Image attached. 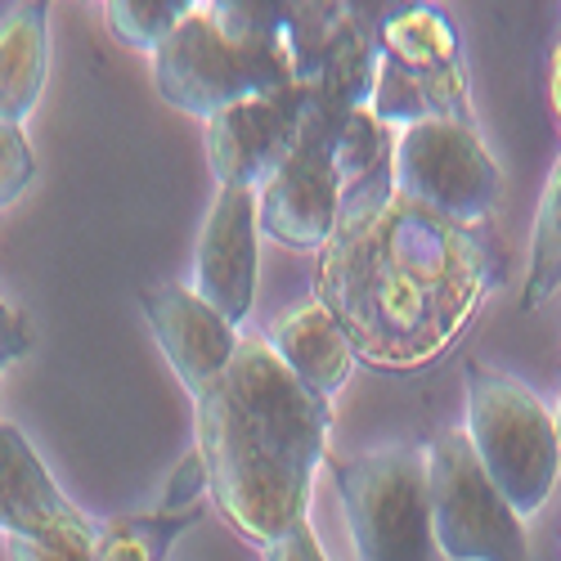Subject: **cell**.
<instances>
[{"mask_svg":"<svg viewBox=\"0 0 561 561\" xmlns=\"http://www.w3.org/2000/svg\"><path fill=\"white\" fill-rule=\"evenodd\" d=\"M499 288V256L477 229L396 194L391 158L342 190L333 239L319 248V301L355 359L382 373L436 364Z\"/></svg>","mask_w":561,"mask_h":561,"instance_id":"obj_1","label":"cell"},{"mask_svg":"<svg viewBox=\"0 0 561 561\" xmlns=\"http://www.w3.org/2000/svg\"><path fill=\"white\" fill-rule=\"evenodd\" d=\"M329 400L265 337H239L229 373L194 400L216 512L256 548L306 522L310 477L329 454Z\"/></svg>","mask_w":561,"mask_h":561,"instance_id":"obj_2","label":"cell"},{"mask_svg":"<svg viewBox=\"0 0 561 561\" xmlns=\"http://www.w3.org/2000/svg\"><path fill=\"white\" fill-rule=\"evenodd\" d=\"M467 387V440H472L485 477L526 522L548 503L561 467V440L552 409L512 373L485 368L481 359L462 364Z\"/></svg>","mask_w":561,"mask_h":561,"instance_id":"obj_3","label":"cell"},{"mask_svg":"<svg viewBox=\"0 0 561 561\" xmlns=\"http://www.w3.org/2000/svg\"><path fill=\"white\" fill-rule=\"evenodd\" d=\"M333 485L359 561H436L427 449H378L333 462Z\"/></svg>","mask_w":561,"mask_h":561,"instance_id":"obj_4","label":"cell"},{"mask_svg":"<svg viewBox=\"0 0 561 561\" xmlns=\"http://www.w3.org/2000/svg\"><path fill=\"white\" fill-rule=\"evenodd\" d=\"M427 490L432 530L449 561H530L526 526L485 477L467 432L445 427L427 445Z\"/></svg>","mask_w":561,"mask_h":561,"instance_id":"obj_5","label":"cell"},{"mask_svg":"<svg viewBox=\"0 0 561 561\" xmlns=\"http://www.w3.org/2000/svg\"><path fill=\"white\" fill-rule=\"evenodd\" d=\"M396 194L449 225L477 229L503 194V171L477 126L417 122L400 130L391 153Z\"/></svg>","mask_w":561,"mask_h":561,"instance_id":"obj_6","label":"cell"},{"mask_svg":"<svg viewBox=\"0 0 561 561\" xmlns=\"http://www.w3.org/2000/svg\"><path fill=\"white\" fill-rule=\"evenodd\" d=\"M351 113H337L319 100V90L306 85V130L297 153L284 162L265 190L256 194V225L274 243L319 252L333 239L342 211V171H337V135Z\"/></svg>","mask_w":561,"mask_h":561,"instance_id":"obj_7","label":"cell"},{"mask_svg":"<svg viewBox=\"0 0 561 561\" xmlns=\"http://www.w3.org/2000/svg\"><path fill=\"white\" fill-rule=\"evenodd\" d=\"M306 130V85L229 104L207 122V153L220 190L261 194L297 153Z\"/></svg>","mask_w":561,"mask_h":561,"instance_id":"obj_8","label":"cell"},{"mask_svg":"<svg viewBox=\"0 0 561 561\" xmlns=\"http://www.w3.org/2000/svg\"><path fill=\"white\" fill-rule=\"evenodd\" d=\"M256 194L220 190L194 256V297H203L229 329L252 314L256 301Z\"/></svg>","mask_w":561,"mask_h":561,"instance_id":"obj_9","label":"cell"},{"mask_svg":"<svg viewBox=\"0 0 561 561\" xmlns=\"http://www.w3.org/2000/svg\"><path fill=\"white\" fill-rule=\"evenodd\" d=\"M139 306H145L149 329H153L158 346L167 351L175 378L184 382V391H190V400L211 391L229 373V359L239 351V329H229L203 297H194V288L149 284Z\"/></svg>","mask_w":561,"mask_h":561,"instance_id":"obj_10","label":"cell"},{"mask_svg":"<svg viewBox=\"0 0 561 561\" xmlns=\"http://www.w3.org/2000/svg\"><path fill=\"white\" fill-rule=\"evenodd\" d=\"M81 522V512L41 467L32 440L0 423V530L5 535H45Z\"/></svg>","mask_w":561,"mask_h":561,"instance_id":"obj_11","label":"cell"},{"mask_svg":"<svg viewBox=\"0 0 561 561\" xmlns=\"http://www.w3.org/2000/svg\"><path fill=\"white\" fill-rule=\"evenodd\" d=\"M265 342L323 400H329L337 387H346V378L355 373V346L346 342L342 323L329 314V306H323L319 297L293 306L284 319H274Z\"/></svg>","mask_w":561,"mask_h":561,"instance_id":"obj_12","label":"cell"},{"mask_svg":"<svg viewBox=\"0 0 561 561\" xmlns=\"http://www.w3.org/2000/svg\"><path fill=\"white\" fill-rule=\"evenodd\" d=\"M373 85H378V32L355 10L329 5L319 68H314L319 100L337 113H355V108L373 104Z\"/></svg>","mask_w":561,"mask_h":561,"instance_id":"obj_13","label":"cell"},{"mask_svg":"<svg viewBox=\"0 0 561 561\" xmlns=\"http://www.w3.org/2000/svg\"><path fill=\"white\" fill-rule=\"evenodd\" d=\"M50 5H10L0 14V122L19 126L45 90L50 68V41H45V14Z\"/></svg>","mask_w":561,"mask_h":561,"instance_id":"obj_14","label":"cell"},{"mask_svg":"<svg viewBox=\"0 0 561 561\" xmlns=\"http://www.w3.org/2000/svg\"><path fill=\"white\" fill-rule=\"evenodd\" d=\"M561 293V158L548 171L543 198L535 211V239H530V265H526V310H539L548 297Z\"/></svg>","mask_w":561,"mask_h":561,"instance_id":"obj_15","label":"cell"},{"mask_svg":"<svg viewBox=\"0 0 561 561\" xmlns=\"http://www.w3.org/2000/svg\"><path fill=\"white\" fill-rule=\"evenodd\" d=\"M203 512H149V517H126L100 530V561H162L175 539L198 526Z\"/></svg>","mask_w":561,"mask_h":561,"instance_id":"obj_16","label":"cell"},{"mask_svg":"<svg viewBox=\"0 0 561 561\" xmlns=\"http://www.w3.org/2000/svg\"><path fill=\"white\" fill-rule=\"evenodd\" d=\"M190 14H194V0H108L104 5L108 32L145 55H158Z\"/></svg>","mask_w":561,"mask_h":561,"instance_id":"obj_17","label":"cell"},{"mask_svg":"<svg viewBox=\"0 0 561 561\" xmlns=\"http://www.w3.org/2000/svg\"><path fill=\"white\" fill-rule=\"evenodd\" d=\"M391 153H396L391 126H382L378 117H373V108H355L342 122V135H337V171H342V184L364 180L373 167H382Z\"/></svg>","mask_w":561,"mask_h":561,"instance_id":"obj_18","label":"cell"},{"mask_svg":"<svg viewBox=\"0 0 561 561\" xmlns=\"http://www.w3.org/2000/svg\"><path fill=\"white\" fill-rule=\"evenodd\" d=\"M10 561H100V530L85 517L45 535H5Z\"/></svg>","mask_w":561,"mask_h":561,"instance_id":"obj_19","label":"cell"},{"mask_svg":"<svg viewBox=\"0 0 561 561\" xmlns=\"http://www.w3.org/2000/svg\"><path fill=\"white\" fill-rule=\"evenodd\" d=\"M36 175V158L23 126L0 122V207H10L14 198H23V190Z\"/></svg>","mask_w":561,"mask_h":561,"instance_id":"obj_20","label":"cell"},{"mask_svg":"<svg viewBox=\"0 0 561 561\" xmlns=\"http://www.w3.org/2000/svg\"><path fill=\"white\" fill-rule=\"evenodd\" d=\"M203 490H211L207 458H203V449H190V454L180 458L175 481L167 485V494H162V507H158V512H190V507H198Z\"/></svg>","mask_w":561,"mask_h":561,"instance_id":"obj_21","label":"cell"},{"mask_svg":"<svg viewBox=\"0 0 561 561\" xmlns=\"http://www.w3.org/2000/svg\"><path fill=\"white\" fill-rule=\"evenodd\" d=\"M261 552H265V561H329V557H323V548H319V539H314V530H310V522L293 526L284 539H274Z\"/></svg>","mask_w":561,"mask_h":561,"instance_id":"obj_22","label":"cell"},{"mask_svg":"<svg viewBox=\"0 0 561 561\" xmlns=\"http://www.w3.org/2000/svg\"><path fill=\"white\" fill-rule=\"evenodd\" d=\"M27 351V329H23V319L0 301V373H5L19 355Z\"/></svg>","mask_w":561,"mask_h":561,"instance_id":"obj_23","label":"cell"},{"mask_svg":"<svg viewBox=\"0 0 561 561\" xmlns=\"http://www.w3.org/2000/svg\"><path fill=\"white\" fill-rule=\"evenodd\" d=\"M552 104H557V117H561V41L552 50Z\"/></svg>","mask_w":561,"mask_h":561,"instance_id":"obj_24","label":"cell"},{"mask_svg":"<svg viewBox=\"0 0 561 561\" xmlns=\"http://www.w3.org/2000/svg\"><path fill=\"white\" fill-rule=\"evenodd\" d=\"M552 423H557V440H561V400H557V409H552Z\"/></svg>","mask_w":561,"mask_h":561,"instance_id":"obj_25","label":"cell"}]
</instances>
